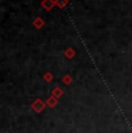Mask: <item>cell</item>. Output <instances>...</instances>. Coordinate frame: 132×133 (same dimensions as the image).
Here are the masks:
<instances>
[{"label":"cell","instance_id":"6da1fadb","mask_svg":"<svg viewBox=\"0 0 132 133\" xmlns=\"http://www.w3.org/2000/svg\"><path fill=\"white\" fill-rule=\"evenodd\" d=\"M55 4H56V2L53 1V0H43V2H42V6L44 7L45 9H48V11H50V9H51L52 7L55 6Z\"/></svg>","mask_w":132,"mask_h":133},{"label":"cell","instance_id":"7a4b0ae2","mask_svg":"<svg viewBox=\"0 0 132 133\" xmlns=\"http://www.w3.org/2000/svg\"><path fill=\"white\" fill-rule=\"evenodd\" d=\"M67 2H68V0H56V5H58V6L62 7V8L67 5Z\"/></svg>","mask_w":132,"mask_h":133}]
</instances>
